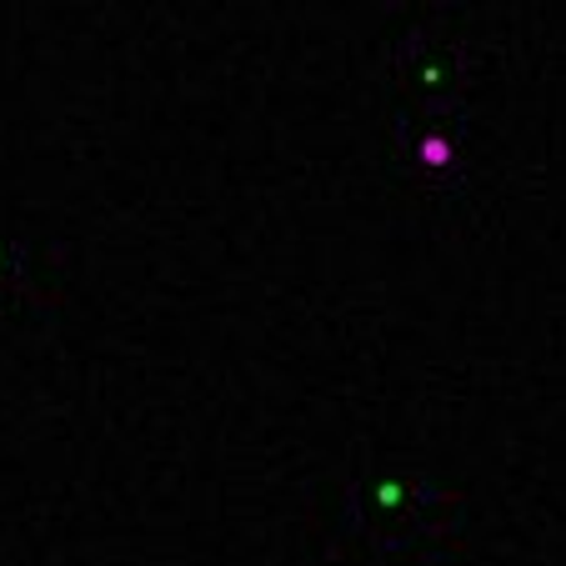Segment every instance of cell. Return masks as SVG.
Wrapping results in <instances>:
<instances>
[{
	"label": "cell",
	"instance_id": "obj_1",
	"mask_svg": "<svg viewBox=\"0 0 566 566\" xmlns=\"http://www.w3.org/2000/svg\"><path fill=\"white\" fill-rule=\"evenodd\" d=\"M421 160H427V166H447V160H451V146H447L441 136H427V140H421Z\"/></svg>",
	"mask_w": 566,
	"mask_h": 566
},
{
	"label": "cell",
	"instance_id": "obj_2",
	"mask_svg": "<svg viewBox=\"0 0 566 566\" xmlns=\"http://www.w3.org/2000/svg\"><path fill=\"white\" fill-rule=\"evenodd\" d=\"M376 496H381V506H396V502H401V486H396V481H386Z\"/></svg>",
	"mask_w": 566,
	"mask_h": 566
}]
</instances>
